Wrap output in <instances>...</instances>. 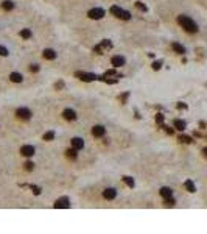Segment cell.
I'll return each mask as SVG.
<instances>
[{"label": "cell", "instance_id": "obj_1", "mask_svg": "<svg viewBox=\"0 0 207 234\" xmlns=\"http://www.w3.org/2000/svg\"><path fill=\"white\" fill-rule=\"evenodd\" d=\"M178 24L181 25L185 31H188V33H196L198 31V25L188 16H179L178 17Z\"/></svg>", "mask_w": 207, "mask_h": 234}, {"label": "cell", "instance_id": "obj_2", "mask_svg": "<svg viewBox=\"0 0 207 234\" xmlns=\"http://www.w3.org/2000/svg\"><path fill=\"white\" fill-rule=\"evenodd\" d=\"M111 13H112L115 17L123 19V21H129V19H131V14H129L128 11H125L123 8H120V6H111Z\"/></svg>", "mask_w": 207, "mask_h": 234}, {"label": "cell", "instance_id": "obj_3", "mask_svg": "<svg viewBox=\"0 0 207 234\" xmlns=\"http://www.w3.org/2000/svg\"><path fill=\"white\" fill-rule=\"evenodd\" d=\"M87 16L91 17V19H95V21L103 19V17H104V10H103V8H92V10L87 13Z\"/></svg>", "mask_w": 207, "mask_h": 234}, {"label": "cell", "instance_id": "obj_4", "mask_svg": "<svg viewBox=\"0 0 207 234\" xmlns=\"http://www.w3.org/2000/svg\"><path fill=\"white\" fill-rule=\"evenodd\" d=\"M16 115L22 120H28L31 117V111L28 109V108H19V109L16 111Z\"/></svg>", "mask_w": 207, "mask_h": 234}, {"label": "cell", "instance_id": "obj_5", "mask_svg": "<svg viewBox=\"0 0 207 234\" xmlns=\"http://www.w3.org/2000/svg\"><path fill=\"white\" fill-rule=\"evenodd\" d=\"M76 77H79L83 81H94V80H100V77H97L94 74H86V72H76Z\"/></svg>", "mask_w": 207, "mask_h": 234}, {"label": "cell", "instance_id": "obj_6", "mask_svg": "<svg viewBox=\"0 0 207 234\" xmlns=\"http://www.w3.org/2000/svg\"><path fill=\"white\" fill-rule=\"evenodd\" d=\"M20 153H22L23 156L30 158V156L34 155V147H33V145H23V147L20 148Z\"/></svg>", "mask_w": 207, "mask_h": 234}, {"label": "cell", "instance_id": "obj_7", "mask_svg": "<svg viewBox=\"0 0 207 234\" xmlns=\"http://www.w3.org/2000/svg\"><path fill=\"white\" fill-rule=\"evenodd\" d=\"M104 133H106V130H104V127H101V125H95V127L92 128V134H94L95 138L104 136Z\"/></svg>", "mask_w": 207, "mask_h": 234}, {"label": "cell", "instance_id": "obj_8", "mask_svg": "<svg viewBox=\"0 0 207 234\" xmlns=\"http://www.w3.org/2000/svg\"><path fill=\"white\" fill-rule=\"evenodd\" d=\"M72 147H73L75 150L84 148V141L81 139V138H73V139H72Z\"/></svg>", "mask_w": 207, "mask_h": 234}, {"label": "cell", "instance_id": "obj_9", "mask_svg": "<svg viewBox=\"0 0 207 234\" xmlns=\"http://www.w3.org/2000/svg\"><path fill=\"white\" fill-rule=\"evenodd\" d=\"M62 115H64V119H66V120H75V119H76V112H75L73 109H70V108L64 109Z\"/></svg>", "mask_w": 207, "mask_h": 234}, {"label": "cell", "instance_id": "obj_10", "mask_svg": "<svg viewBox=\"0 0 207 234\" xmlns=\"http://www.w3.org/2000/svg\"><path fill=\"white\" fill-rule=\"evenodd\" d=\"M115 195H117V192H115V189H112V187L104 189V192H103V197H104L106 200H112V198H115Z\"/></svg>", "mask_w": 207, "mask_h": 234}, {"label": "cell", "instance_id": "obj_11", "mask_svg": "<svg viewBox=\"0 0 207 234\" xmlns=\"http://www.w3.org/2000/svg\"><path fill=\"white\" fill-rule=\"evenodd\" d=\"M69 206H70V203H69L67 197H62V198L56 200V203H55V208H69Z\"/></svg>", "mask_w": 207, "mask_h": 234}, {"label": "cell", "instance_id": "obj_12", "mask_svg": "<svg viewBox=\"0 0 207 234\" xmlns=\"http://www.w3.org/2000/svg\"><path fill=\"white\" fill-rule=\"evenodd\" d=\"M111 62H112V66H115V67H122V66L125 64V58H123V56H119V55H115V56H112Z\"/></svg>", "mask_w": 207, "mask_h": 234}, {"label": "cell", "instance_id": "obj_13", "mask_svg": "<svg viewBox=\"0 0 207 234\" xmlns=\"http://www.w3.org/2000/svg\"><path fill=\"white\" fill-rule=\"evenodd\" d=\"M160 197L164 200H167V198H170V197H173V191L170 187H162L160 189Z\"/></svg>", "mask_w": 207, "mask_h": 234}, {"label": "cell", "instance_id": "obj_14", "mask_svg": "<svg viewBox=\"0 0 207 234\" xmlns=\"http://www.w3.org/2000/svg\"><path fill=\"white\" fill-rule=\"evenodd\" d=\"M44 58H45V59H55L56 58V52L51 50V49L44 50Z\"/></svg>", "mask_w": 207, "mask_h": 234}, {"label": "cell", "instance_id": "obj_15", "mask_svg": "<svg viewBox=\"0 0 207 234\" xmlns=\"http://www.w3.org/2000/svg\"><path fill=\"white\" fill-rule=\"evenodd\" d=\"M171 47H173V50H175L176 53H179V55H184V53H185V49L181 46V44H178V42H173Z\"/></svg>", "mask_w": 207, "mask_h": 234}, {"label": "cell", "instance_id": "obj_16", "mask_svg": "<svg viewBox=\"0 0 207 234\" xmlns=\"http://www.w3.org/2000/svg\"><path fill=\"white\" fill-rule=\"evenodd\" d=\"M10 80H11L13 83H20L22 80H23V77L20 74H17V72H13V74L10 75Z\"/></svg>", "mask_w": 207, "mask_h": 234}, {"label": "cell", "instance_id": "obj_17", "mask_svg": "<svg viewBox=\"0 0 207 234\" xmlns=\"http://www.w3.org/2000/svg\"><path fill=\"white\" fill-rule=\"evenodd\" d=\"M2 8H3L5 11H11L13 8H14V3L11 2V0H5V2L2 3Z\"/></svg>", "mask_w": 207, "mask_h": 234}, {"label": "cell", "instance_id": "obj_18", "mask_svg": "<svg viewBox=\"0 0 207 234\" xmlns=\"http://www.w3.org/2000/svg\"><path fill=\"white\" fill-rule=\"evenodd\" d=\"M175 127H176L179 131H184L185 127H187V123H185L184 120H175Z\"/></svg>", "mask_w": 207, "mask_h": 234}, {"label": "cell", "instance_id": "obj_19", "mask_svg": "<svg viewBox=\"0 0 207 234\" xmlns=\"http://www.w3.org/2000/svg\"><path fill=\"white\" fill-rule=\"evenodd\" d=\"M20 36H22L23 39H30V38H31V31H30L28 28H23V30L20 31Z\"/></svg>", "mask_w": 207, "mask_h": 234}, {"label": "cell", "instance_id": "obj_20", "mask_svg": "<svg viewBox=\"0 0 207 234\" xmlns=\"http://www.w3.org/2000/svg\"><path fill=\"white\" fill-rule=\"evenodd\" d=\"M185 187H187L188 192H195V191H196V189H195V184L190 181V179H187V181H185Z\"/></svg>", "mask_w": 207, "mask_h": 234}, {"label": "cell", "instance_id": "obj_21", "mask_svg": "<svg viewBox=\"0 0 207 234\" xmlns=\"http://www.w3.org/2000/svg\"><path fill=\"white\" fill-rule=\"evenodd\" d=\"M123 181L126 183L129 187H134V184H136V183H134V179H132L131 176H123Z\"/></svg>", "mask_w": 207, "mask_h": 234}, {"label": "cell", "instance_id": "obj_22", "mask_svg": "<svg viewBox=\"0 0 207 234\" xmlns=\"http://www.w3.org/2000/svg\"><path fill=\"white\" fill-rule=\"evenodd\" d=\"M66 153H67V156H69V158H72V159H75V158H76V150H75L73 147H72L70 150H67Z\"/></svg>", "mask_w": 207, "mask_h": 234}, {"label": "cell", "instance_id": "obj_23", "mask_svg": "<svg viewBox=\"0 0 207 234\" xmlns=\"http://www.w3.org/2000/svg\"><path fill=\"white\" fill-rule=\"evenodd\" d=\"M53 138H55V133L53 131H48V133L44 134V141H51Z\"/></svg>", "mask_w": 207, "mask_h": 234}, {"label": "cell", "instance_id": "obj_24", "mask_svg": "<svg viewBox=\"0 0 207 234\" xmlns=\"http://www.w3.org/2000/svg\"><path fill=\"white\" fill-rule=\"evenodd\" d=\"M136 6L139 8V10H140V11H143V13H145V11H148V8H147L145 5H143L142 2H136Z\"/></svg>", "mask_w": 207, "mask_h": 234}, {"label": "cell", "instance_id": "obj_25", "mask_svg": "<svg viewBox=\"0 0 207 234\" xmlns=\"http://www.w3.org/2000/svg\"><path fill=\"white\" fill-rule=\"evenodd\" d=\"M0 56H8V49L3 46H0Z\"/></svg>", "mask_w": 207, "mask_h": 234}, {"label": "cell", "instance_id": "obj_26", "mask_svg": "<svg viewBox=\"0 0 207 234\" xmlns=\"http://www.w3.org/2000/svg\"><path fill=\"white\" fill-rule=\"evenodd\" d=\"M162 67V62L160 61H154V62H153V69H154V70H159Z\"/></svg>", "mask_w": 207, "mask_h": 234}, {"label": "cell", "instance_id": "obj_27", "mask_svg": "<svg viewBox=\"0 0 207 234\" xmlns=\"http://www.w3.org/2000/svg\"><path fill=\"white\" fill-rule=\"evenodd\" d=\"M179 141H181V142H187V144H190V142H192V138H188V136H181V138H179Z\"/></svg>", "mask_w": 207, "mask_h": 234}, {"label": "cell", "instance_id": "obj_28", "mask_svg": "<svg viewBox=\"0 0 207 234\" xmlns=\"http://www.w3.org/2000/svg\"><path fill=\"white\" fill-rule=\"evenodd\" d=\"M103 47H106V49H109V47H112V44H111V41H109V39H104V41H103Z\"/></svg>", "mask_w": 207, "mask_h": 234}, {"label": "cell", "instance_id": "obj_29", "mask_svg": "<svg viewBox=\"0 0 207 234\" xmlns=\"http://www.w3.org/2000/svg\"><path fill=\"white\" fill-rule=\"evenodd\" d=\"M165 203H167L168 206H171V204H175L176 201H175V198H173V197H170V198H167V200H165Z\"/></svg>", "mask_w": 207, "mask_h": 234}, {"label": "cell", "instance_id": "obj_30", "mask_svg": "<svg viewBox=\"0 0 207 234\" xmlns=\"http://www.w3.org/2000/svg\"><path fill=\"white\" fill-rule=\"evenodd\" d=\"M33 166H34V164L31 163V161H28V163H25V169H26V170H33Z\"/></svg>", "mask_w": 207, "mask_h": 234}, {"label": "cell", "instance_id": "obj_31", "mask_svg": "<svg viewBox=\"0 0 207 234\" xmlns=\"http://www.w3.org/2000/svg\"><path fill=\"white\" fill-rule=\"evenodd\" d=\"M30 70H31V72H38V70H39V66H38V64H31V66H30Z\"/></svg>", "mask_w": 207, "mask_h": 234}, {"label": "cell", "instance_id": "obj_32", "mask_svg": "<svg viewBox=\"0 0 207 234\" xmlns=\"http://www.w3.org/2000/svg\"><path fill=\"white\" fill-rule=\"evenodd\" d=\"M31 189H33V192H34V194H41V189H39V187H36V186H31Z\"/></svg>", "mask_w": 207, "mask_h": 234}, {"label": "cell", "instance_id": "obj_33", "mask_svg": "<svg viewBox=\"0 0 207 234\" xmlns=\"http://www.w3.org/2000/svg\"><path fill=\"white\" fill-rule=\"evenodd\" d=\"M164 120V115H160V114H157V122H162Z\"/></svg>", "mask_w": 207, "mask_h": 234}, {"label": "cell", "instance_id": "obj_34", "mask_svg": "<svg viewBox=\"0 0 207 234\" xmlns=\"http://www.w3.org/2000/svg\"><path fill=\"white\" fill-rule=\"evenodd\" d=\"M62 86H64V83H62V81H59V83H56V87H62Z\"/></svg>", "mask_w": 207, "mask_h": 234}, {"label": "cell", "instance_id": "obj_35", "mask_svg": "<svg viewBox=\"0 0 207 234\" xmlns=\"http://www.w3.org/2000/svg\"><path fill=\"white\" fill-rule=\"evenodd\" d=\"M202 153H204V155L207 156V148H204V150H202Z\"/></svg>", "mask_w": 207, "mask_h": 234}]
</instances>
